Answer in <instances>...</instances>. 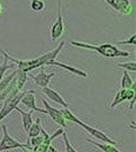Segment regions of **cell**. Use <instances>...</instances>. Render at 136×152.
Instances as JSON below:
<instances>
[{
	"label": "cell",
	"instance_id": "cell-1",
	"mask_svg": "<svg viewBox=\"0 0 136 152\" xmlns=\"http://www.w3.org/2000/svg\"><path fill=\"white\" fill-rule=\"evenodd\" d=\"M64 45H65V42H61L57 48L50 51V52L40 56V57L35 58V59H30V60H20V59H16V58L12 57L10 54H8L7 52H5L4 50H1V53L8 61L16 65V69H19L21 72H24V73H29L32 69L48 66V64H49L50 61H54L58 58L59 54H60V52L62 51Z\"/></svg>",
	"mask_w": 136,
	"mask_h": 152
},
{
	"label": "cell",
	"instance_id": "cell-2",
	"mask_svg": "<svg viewBox=\"0 0 136 152\" xmlns=\"http://www.w3.org/2000/svg\"><path fill=\"white\" fill-rule=\"evenodd\" d=\"M60 111H61V113L64 115V119H65L66 121H70V122H74V124H78L81 128H83L86 132H88L94 138H96L97 141H99V142H102V143H108V144H112V145L118 144L117 141H114V140H112L111 137H108L106 134L103 133L102 130H99V129L95 128V127H91V126H89V124H84L82 120L78 119L76 115H74V113H73L69 108H61Z\"/></svg>",
	"mask_w": 136,
	"mask_h": 152
},
{
	"label": "cell",
	"instance_id": "cell-3",
	"mask_svg": "<svg viewBox=\"0 0 136 152\" xmlns=\"http://www.w3.org/2000/svg\"><path fill=\"white\" fill-rule=\"evenodd\" d=\"M72 46H76L81 48H87L97 52L98 54H100L104 58H124L129 57V52L122 51L120 48H118L113 44H102V45H92V44H88V43H82V42H75L72 40L69 42Z\"/></svg>",
	"mask_w": 136,
	"mask_h": 152
},
{
	"label": "cell",
	"instance_id": "cell-4",
	"mask_svg": "<svg viewBox=\"0 0 136 152\" xmlns=\"http://www.w3.org/2000/svg\"><path fill=\"white\" fill-rule=\"evenodd\" d=\"M2 129V140L0 141V152L10 151V150H16V149H31L28 143H20L16 140H14L7 132V127L5 124H1ZM32 150V149H31Z\"/></svg>",
	"mask_w": 136,
	"mask_h": 152
},
{
	"label": "cell",
	"instance_id": "cell-5",
	"mask_svg": "<svg viewBox=\"0 0 136 152\" xmlns=\"http://www.w3.org/2000/svg\"><path fill=\"white\" fill-rule=\"evenodd\" d=\"M23 95H24V92H21L20 91L19 94H16V95L14 96H8L5 99V104H4V106L0 110V122L15 110V107L20 104V102H21Z\"/></svg>",
	"mask_w": 136,
	"mask_h": 152
},
{
	"label": "cell",
	"instance_id": "cell-6",
	"mask_svg": "<svg viewBox=\"0 0 136 152\" xmlns=\"http://www.w3.org/2000/svg\"><path fill=\"white\" fill-rule=\"evenodd\" d=\"M42 103H43L44 107H45L46 115H49L50 118L52 119L53 122H56L57 124H59L61 128H65V129H66V128H67V121L64 119V115L61 113V111H60L59 108H56V107L51 106L44 98L42 99Z\"/></svg>",
	"mask_w": 136,
	"mask_h": 152
},
{
	"label": "cell",
	"instance_id": "cell-7",
	"mask_svg": "<svg viewBox=\"0 0 136 152\" xmlns=\"http://www.w3.org/2000/svg\"><path fill=\"white\" fill-rule=\"evenodd\" d=\"M62 6H59L58 10V18L56 20V22L53 23L52 28H51V40L56 42L62 37L64 32H65V22L62 19V12H61Z\"/></svg>",
	"mask_w": 136,
	"mask_h": 152
},
{
	"label": "cell",
	"instance_id": "cell-8",
	"mask_svg": "<svg viewBox=\"0 0 136 152\" xmlns=\"http://www.w3.org/2000/svg\"><path fill=\"white\" fill-rule=\"evenodd\" d=\"M20 103L22 105H24L26 107H28L31 111H36V112H39V113L46 114V111H45V110L39 108V107L36 106V91H35V90L26 91Z\"/></svg>",
	"mask_w": 136,
	"mask_h": 152
},
{
	"label": "cell",
	"instance_id": "cell-9",
	"mask_svg": "<svg viewBox=\"0 0 136 152\" xmlns=\"http://www.w3.org/2000/svg\"><path fill=\"white\" fill-rule=\"evenodd\" d=\"M56 76V73H45L44 72V67H40V72H39L37 75H31L28 74V77L32 78V81L35 82V84L39 88H45V86H49L51 80Z\"/></svg>",
	"mask_w": 136,
	"mask_h": 152
},
{
	"label": "cell",
	"instance_id": "cell-10",
	"mask_svg": "<svg viewBox=\"0 0 136 152\" xmlns=\"http://www.w3.org/2000/svg\"><path fill=\"white\" fill-rule=\"evenodd\" d=\"M42 92L46 96V98H49L50 100L54 102L56 104H59L60 106H62L64 108H69V107H70V105L65 100V98L60 95L58 91L51 89V88H49V86L42 88Z\"/></svg>",
	"mask_w": 136,
	"mask_h": 152
},
{
	"label": "cell",
	"instance_id": "cell-11",
	"mask_svg": "<svg viewBox=\"0 0 136 152\" xmlns=\"http://www.w3.org/2000/svg\"><path fill=\"white\" fill-rule=\"evenodd\" d=\"M48 66H58L60 68H62V69H65V70H67L69 72L70 74H73V75L75 76H78V77H83V78H86L88 77V73L87 72H84L83 69H80V68H76V67H73V66H69V65H66V64H62V62H59V61H50L49 64H48Z\"/></svg>",
	"mask_w": 136,
	"mask_h": 152
},
{
	"label": "cell",
	"instance_id": "cell-12",
	"mask_svg": "<svg viewBox=\"0 0 136 152\" xmlns=\"http://www.w3.org/2000/svg\"><path fill=\"white\" fill-rule=\"evenodd\" d=\"M15 111L16 112H19L21 114V120H22V127H23V129H24V132L26 134H28L29 132L30 127H31V124L34 122V120H32V112L30 111V112H24L23 110H21L19 106H16L15 107Z\"/></svg>",
	"mask_w": 136,
	"mask_h": 152
},
{
	"label": "cell",
	"instance_id": "cell-13",
	"mask_svg": "<svg viewBox=\"0 0 136 152\" xmlns=\"http://www.w3.org/2000/svg\"><path fill=\"white\" fill-rule=\"evenodd\" d=\"M87 142L94 144L95 146H97L98 149H100L103 152H121L119 149L116 148V145H112L108 143H102L99 141H94V140H87Z\"/></svg>",
	"mask_w": 136,
	"mask_h": 152
},
{
	"label": "cell",
	"instance_id": "cell-14",
	"mask_svg": "<svg viewBox=\"0 0 136 152\" xmlns=\"http://www.w3.org/2000/svg\"><path fill=\"white\" fill-rule=\"evenodd\" d=\"M27 80H28V73L21 72V70L18 69V74L15 76V86H16L18 91H21L23 89V86L26 84Z\"/></svg>",
	"mask_w": 136,
	"mask_h": 152
},
{
	"label": "cell",
	"instance_id": "cell-15",
	"mask_svg": "<svg viewBox=\"0 0 136 152\" xmlns=\"http://www.w3.org/2000/svg\"><path fill=\"white\" fill-rule=\"evenodd\" d=\"M40 128H42V121H40V119L37 118L32 124H31V127H30L29 132L27 134V136H28V138H31V137H35V136H38L39 134H40Z\"/></svg>",
	"mask_w": 136,
	"mask_h": 152
},
{
	"label": "cell",
	"instance_id": "cell-16",
	"mask_svg": "<svg viewBox=\"0 0 136 152\" xmlns=\"http://www.w3.org/2000/svg\"><path fill=\"white\" fill-rule=\"evenodd\" d=\"M16 74H18V69H15L14 72H12L10 74H8V75L4 76L2 78H1V81H0V94L7 88V86L10 84V82L13 81V78L16 76Z\"/></svg>",
	"mask_w": 136,
	"mask_h": 152
},
{
	"label": "cell",
	"instance_id": "cell-17",
	"mask_svg": "<svg viewBox=\"0 0 136 152\" xmlns=\"http://www.w3.org/2000/svg\"><path fill=\"white\" fill-rule=\"evenodd\" d=\"M8 69H16V65L13 64V62H12V64H8V60L4 57V61H2V64L0 65V81H1V78L5 76V73H6Z\"/></svg>",
	"mask_w": 136,
	"mask_h": 152
},
{
	"label": "cell",
	"instance_id": "cell-18",
	"mask_svg": "<svg viewBox=\"0 0 136 152\" xmlns=\"http://www.w3.org/2000/svg\"><path fill=\"white\" fill-rule=\"evenodd\" d=\"M133 80L129 75V73L127 70H124V74H122V78H121V89L127 90V89H130V86H133Z\"/></svg>",
	"mask_w": 136,
	"mask_h": 152
},
{
	"label": "cell",
	"instance_id": "cell-19",
	"mask_svg": "<svg viewBox=\"0 0 136 152\" xmlns=\"http://www.w3.org/2000/svg\"><path fill=\"white\" fill-rule=\"evenodd\" d=\"M125 100H126V99H125V90H124V89H120L117 92V95L114 96L113 102L111 103V108H114L117 105L124 103Z\"/></svg>",
	"mask_w": 136,
	"mask_h": 152
},
{
	"label": "cell",
	"instance_id": "cell-20",
	"mask_svg": "<svg viewBox=\"0 0 136 152\" xmlns=\"http://www.w3.org/2000/svg\"><path fill=\"white\" fill-rule=\"evenodd\" d=\"M116 67L122 68L124 70H129V72H136V62L135 61H127L122 64H116Z\"/></svg>",
	"mask_w": 136,
	"mask_h": 152
},
{
	"label": "cell",
	"instance_id": "cell-21",
	"mask_svg": "<svg viewBox=\"0 0 136 152\" xmlns=\"http://www.w3.org/2000/svg\"><path fill=\"white\" fill-rule=\"evenodd\" d=\"M45 2L43 0H31V10L34 12H42L45 10Z\"/></svg>",
	"mask_w": 136,
	"mask_h": 152
},
{
	"label": "cell",
	"instance_id": "cell-22",
	"mask_svg": "<svg viewBox=\"0 0 136 152\" xmlns=\"http://www.w3.org/2000/svg\"><path fill=\"white\" fill-rule=\"evenodd\" d=\"M43 142H44V138H43V136H42L40 134H39L38 136H35V137L28 138V144L30 145L31 149H34V148H36V146L40 145Z\"/></svg>",
	"mask_w": 136,
	"mask_h": 152
},
{
	"label": "cell",
	"instance_id": "cell-23",
	"mask_svg": "<svg viewBox=\"0 0 136 152\" xmlns=\"http://www.w3.org/2000/svg\"><path fill=\"white\" fill-rule=\"evenodd\" d=\"M61 136H62V138H64V142H65V146H66V151L65 152H78L76 151V149L70 144L69 142V140H68V136L67 134L65 133V132H62L61 134Z\"/></svg>",
	"mask_w": 136,
	"mask_h": 152
},
{
	"label": "cell",
	"instance_id": "cell-24",
	"mask_svg": "<svg viewBox=\"0 0 136 152\" xmlns=\"http://www.w3.org/2000/svg\"><path fill=\"white\" fill-rule=\"evenodd\" d=\"M118 45H135L136 44V37L135 34H133L130 37H128L125 40H120L117 43Z\"/></svg>",
	"mask_w": 136,
	"mask_h": 152
},
{
	"label": "cell",
	"instance_id": "cell-25",
	"mask_svg": "<svg viewBox=\"0 0 136 152\" xmlns=\"http://www.w3.org/2000/svg\"><path fill=\"white\" fill-rule=\"evenodd\" d=\"M48 148H49V145H48V144L42 143L40 145L36 146V148H34V149H32V151L34 152H46L48 151Z\"/></svg>",
	"mask_w": 136,
	"mask_h": 152
},
{
	"label": "cell",
	"instance_id": "cell-26",
	"mask_svg": "<svg viewBox=\"0 0 136 152\" xmlns=\"http://www.w3.org/2000/svg\"><path fill=\"white\" fill-rule=\"evenodd\" d=\"M46 152H62V151H59V150H57L52 144H50L49 148H48V151Z\"/></svg>",
	"mask_w": 136,
	"mask_h": 152
},
{
	"label": "cell",
	"instance_id": "cell-27",
	"mask_svg": "<svg viewBox=\"0 0 136 152\" xmlns=\"http://www.w3.org/2000/svg\"><path fill=\"white\" fill-rule=\"evenodd\" d=\"M23 150V152H34L31 149H22Z\"/></svg>",
	"mask_w": 136,
	"mask_h": 152
},
{
	"label": "cell",
	"instance_id": "cell-28",
	"mask_svg": "<svg viewBox=\"0 0 136 152\" xmlns=\"http://www.w3.org/2000/svg\"><path fill=\"white\" fill-rule=\"evenodd\" d=\"M2 13V5H1V2H0V14Z\"/></svg>",
	"mask_w": 136,
	"mask_h": 152
},
{
	"label": "cell",
	"instance_id": "cell-29",
	"mask_svg": "<svg viewBox=\"0 0 136 152\" xmlns=\"http://www.w3.org/2000/svg\"><path fill=\"white\" fill-rule=\"evenodd\" d=\"M58 5L59 6H62V5H61V0H58Z\"/></svg>",
	"mask_w": 136,
	"mask_h": 152
}]
</instances>
